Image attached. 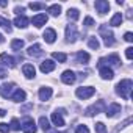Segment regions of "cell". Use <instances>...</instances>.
Here are the masks:
<instances>
[{"label":"cell","mask_w":133,"mask_h":133,"mask_svg":"<svg viewBox=\"0 0 133 133\" xmlns=\"http://www.w3.org/2000/svg\"><path fill=\"white\" fill-rule=\"evenodd\" d=\"M131 89H133V82L130 80V78H124V80H121L119 83H117V86H116V92L122 97V99H130V96H131Z\"/></svg>","instance_id":"obj_1"},{"label":"cell","mask_w":133,"mask_h":133,"mask_svg":"<svg viewBox=\"0 0 133 133\" xmlns=\"http://www.w3.org/2000/svg\"><path fill=\"white\" fill-rule=\"evenodd\" d=\"M121 24H122V14H121V13H116V14L111 17L110 25H111V27H119Z\"/></svg>","instance_id":"obj_24"},{"label":"cell","mask_w":133,"mask_h":133,"mask_svg":"<svg viewBox=\"0 0 133 133\" xmlns=\"http://www.w3.org/2000/svg\"><path fill=\"white\" fill-rule=\"evenodd\" d=\"M75 94H77L78 99H83V100H85V99L92 97V96L96 94V89H94L92 86H82V88H77Z\"/></svg>","instance_id":"obj_3"},{"label":"cell","mask_w":133,"mask_h":133,"mask_svg":"<svg viewBox=\"0 0 133 133\" xmlns=\"http://www.w3.org/2000/svg\"><path fill=\"white\" fill-rule=\"evenodd\" d=\"M10 128H13V130H16V131H17V130H21V124H19V121H17L16 117H14V119H11V127H10Z\"/></svg>","instance_id":"obj_34"},{"label":"cell","mask_w":133,"mask_h":133,"mask_svg":"<svg viewBox=\"0 0 133 133\" xmlns=\"http://www.w3.org/2000/svg\"><path fill=\"white\" fill-rule=\"evenodd\" d=\"M28 24H30V21H28L27 16H17V17L14 19V25H16L17 28H27Z\"/></svg>","instance_id":"obj_16"},{"label":"cell","mask_w":133,"mask_h":133,"mask_svg":"<svg viewBox=\"0 0 133 133\" xmlns=\"http://www.w3.org/2000/svg\"><path fill=\"white\" fill-rule=\"evenodd\" d=\"M61 80H63V83H66V85H72V83H75L77 77H75V74H74L72 71H64L63 75H61Z\"/></svg>","instance_id":"obj_11"},{"label":"cell","mask_w":133,"mask_h":133,"mask_svg":"<svg viewBox=\"0 0 133 133\" xmlns=\"http://www.w3.org/2000/svg\"><path fill=\"white\" fill-rule=\"evenodd\" d=\"M25 97H27V94H25V91H24V89H21V88H17V89L14 91V94L11 96V99H13L14 102H24V100H25Z\"/></svg>","instance_id":"obj_20"},{"label":"cell","mask_w":133,"mask_h":133,"mask_svg":"<svg viewBox=\"0 0 133 133\" xmlns=\"http://www.w3.org/2000/svg\"><path fill=\"white\" fill-rule=\"evenodd\" d=\"M6 75H8V72H6L3 68H0V78H5Z\"/></svg>","instance_id":"obj_41"},{"label":"cell","mask_w":133,"mask_h":133,"mask_svg":"<svg viewBox=\"0 0 133 133\" xmlns=\"http://www.w3.org/2000/svg\"><path fill=\"white\" fill-rule=\"evenodd\" d=\"M66 38H68L69 42H75L77 38H78V31H77V27L74 24H69L66 27Z\"/></svg>","instance_id":"obj_5"},{"label":"cell","mask_w":133,"mask_h":133,"mask_svg":"<svg viewBox=\"0 0 133 133\" xmlns=\"http://www.w3.org/2000/svg\"><path fill=\"white\" fill-rule=\"evenodd\" d=\"M0 27H3L8 33L11 31V22L8 19H5V17H0Z\"/></svg>","instance_id":"obj_31"},{"label":"cell","mask_w":133,"mask_h":133,"mask_svg":"<svg viewBox=\"0 0 133 133\" xmlns=\"http://www.w3.org/2000/svg\"><path fill=\"white\" fill-rule=\"evenodd\" d=\"M8 131H10V125L2 122V124H0V133H8Z\"/></svg>","instance_id":"obj_37"},{"label":"cell","mask_w":133,"mask_h":133,"mask_svg":"<svg viewBox=\"0 0 133 133\" xmlns=\"http://www.w3.org/2000/svg\"><path fill=\"white\" fill-rule=\"evenodd\" d=\"M50 97H52V88L44 86V88L39 89V99L41 100H49Z\"/></svg>","instance_id":"obj_22"},{"label":"cell","mask_w":133,"mask_h":133,"mask_svg":"<svg viewBox=\"0 0 133 133\" xmlns=\"http://www.w3.org/2000/svg\"><path fill=\"white\" fill-rule=\"evenodd\" d=\"M96 131H97V133H107V127H105L102 122H97V124H96Z\"/></svg>","instance_id":"obj_32"},{"label":"cell","mask_w":133,"mask_h":133,"mask_svg":"<svg viewBox=\"0 0 133 133\" xmlns=\"http://www.w3.org/2000/svg\"><path fill=\"white\" fill-rule=\"evenodd\" d=\"M42 53H44V50H42V47L39 45V44H33V45H30L28 47V55L30 56H42Z\"/></svg>","instance_id":"obj_15"},{"label":"cell","mask_w":133,"mask_h":133,"mask_svg":"<svg viewBox=\"0 0 133 133\" xmlns=\"http://www.w3.org/2000/svg\"><path fill=\"white\" fill-rule=\"evenodd\" d=\"M103 64H114V66H119V64H121V59H119V56L114 53V55H110V56H107V58H100L99 66L102 68Z\"/></svg>","instance_id":"obj_7"},{"label":"cell","mask_w":133,"mask_h":133,"mask_svg":"<svg viewBox=\"0 0 133 133\" xmlns=\"http://www.w3.org/2000/svg\"><path fill=\"white\" fill-rule=\"evenodd\" d=\"M125 55H127L128 59H131V58H133V47H127V49H125Z\"/></svg>","instance_id":"obj_38"},{"label":"cell","mask_w":133,"mask_h":133,"mask_svg":"<svg viewBox=\"0 0 133 133\" xmlns=\"http://www.w3.org/2000/svg\"><path fill=\"white\" fill-rule=\"evenodd\" d=\"M103 110H105V102H103V100H99L97 103H94V105H91L89 108H86L85 114H86V116H94V114L102 113Z\"/></svg>","instance_id":"obj_4"},{"label":"cell","mask_w":133,"mask_h":133,"mask_svg":"<svg viewBox=\"0 0 133 133\" xmlns=\"http://www.w3.org/2000/svg\"><path fill=\"white\" fill-rule=\"evenodd\" d=\"M88 45H89L92 50H97L100 44H99V41H97V38H96V36H91V38H89V41H88Z\"/></svg>","instance_id":"obj_30"},{"label":"cell","mask_w":133,"mask_h":133,"mask_svg":"<svg viewBox=\"0 0 133 133\" xmlns=\"http://www.w3.org/2000/svg\"><path fill=\"white\" fill-rule=\"evenodd\" d=\"M75 133H89V130H88L86 125H78V127L75 128Z\"/></svg>","instance_id":"obj_36"},{"label":"cell","mask_w":133,"mask_h":133,"mask_svg":"<svg viewBox=\"0 0 133 133\" xmlns=\"http://www.w3.org/2000/svg\"><path fill=\"white\" fill-rule=\"evenodd\" d=\"M13 91H16V85L14 83H5L2 88V97L3 99H10L13 96Z\"/></svg>","instance_id":"obj_9"},{"label":"cell","mask_w":133,"mask_h":133,"mask_svg":"<svg viewBox=\"0 0 133 133\" xmlns=\"http://www.w3.org/2000/svg\"><path fill=\"white\" fill-rule=\"evenodd\" d=\"M28 6H30L31 10H44V8H45V5H44V3H36V2L30 3Z\"/></svg>","instance_id":"obj_33"},{"label":"cell","mask_w":133,"mask_h":133,"mask_svg":"<svg viewBox=\"0 0 133 133\" xmlns=\"http://www.w3.org/2000/svg\"><path fill=\"white\" fill-rule=\"evenodd\" d=\"M75 58H77V63H82V64H86L89 61V55L86 52H77Z\"/></svg>","instance_id":"obj_23"},{"label":"cell","mask_w":133,"mask_h":133,"mask_svg":"<svg viewBox=\"0 0 133 133\" xmlns=\"http://www.w3.org/2000/svg\"><path fill=\"white\" fill-rule=\"evenodd\" d=\"M11 49L16 50V52H19L21 49H24V41L22 39H13L11 41Z\"/></svg>","instance_id":"obj_27"},{"label":"cell","mask_w":133,"mask_h":133,"mask_svg":"<svg viewBox=\"0 0 133 133\" xmlns=\"http://www.w3.org/2000/svg\"><path fill=\"white\" fill-rule=\"evenodd\" d=\"M5 114H6V111H5V110H0V117H3Z\"/></svg>","instance_id":"obj_42"},{"label":"cell","mask_w":133,"mask_h":133,"mask_svg":"<svg viewBox=\"0 0 133 133\" xmlns=\"http://www.w3.org/2000/svg\"><path fill=\"white\" fill-rule=\"evenodd\" d=\"M94 24H96V22H94V19H92V17H89V16H88V17H85V21H83V25H85V27H92Z\"/></svg>","instance_id":"obj_35"},{"label":"cell","mask_w":133,"mask_h":133,"mask_svg":"<svg viewBox=\"0 0 133 133\" xmlns=\"http://www.w3.org/2000/svg\"><path fill=\"white\" fill-rule=\"evenodd\" d=\"M39 125H41V128L44 130V131H47V130H50V124H49V119L47 117H39Z\"/></svg>","instance_id":"obj_28"},{"label":"cell","mask_w":133,"mask_h":133,"mask_svg":"<svg viewBox=\"0 0 133 133\" xmlns=\"http://www.w3.org/2000/svg\"><path fill=\"white\" fill-rule=\"evenodd\" d=\"M14 13H16V14L24 16V8H22V6H16V8H14Z\"/></svg>","instance_id":"obj_40"},{"label":"cell","mask_w":133,"mask_h":133,"mask_svg":"<svg viewBox=\"0 0 133 133\" xmlns=\"http://www.w3.org/2000/svg\"><path fill=\"white\" fill-rule=\"evenodd\" d=\"M68 16H69V19H72V21H77V19L80 17V13H78V10H75V8H69V11H68Z\"/></svg>","instance_id":"obj_29"},{"label":"cell","mask_w":133,"mask_h":133,"mask_svg":"<svg viewBox=\"0 0 133 133\" xmlns=\"http://www.w3.org/2000/svg\"><path fill=\"white\" fill-rule=\"evenodd\" d=\"M42 36H44V41H45V42L52 44V42H55V39H56V31H55L53 28H47Z\"/></svg>","instance_id":"obj_17"},{"label":"cell","mask_w":133,"mask_h":133,"mask_svg":"<svg viewBox=\"0 0 133 133\" xmlns=\"http://www.w3.org/2000/svg\"><path fill=\"white\" fill-rule=\"evenodd\" d=\"M117 113H121V105H119V103H116V102L110 103V105H108V108L105 110V114H107L108 117H114Z\"/></svg>","instance_id":"obj_10"},{"label":"cell","mask_w":133,"mask_h":133,"mask_svg":"<svg viewBox=\"0 0 133 133\" xmlns=\"http://www.w3.org/2000/svg\"><path fill=\"white\" fill-rule=\"evenodd\" d=\"M99 33L102 35L103 42H105V45H107V47L114 44V35H113V31H111L107 25H100V27H99Z\"/></svg>","instance_id":"obj_2"},{"label":"cell","mask_w":133,"mask_h":133,"mask_svg":"<svg viewBox=\"0 0 133 133\" xmlns=\"http://www.w3.org/2000/svg\"><path fill=\"white\" fill-rule=\"evenodd\" d=\"M96 10H97L100 14H105V13H108V10H110V3L107 2V0H97V2H96Z\"/></svg>","instance_id":"obj_14"},{"label":"cell","mask_w":133,"mask_h":133,"mask_svg":"<svg viewBox=\"0 0 133 133\" xmlns=\"http://www.w3.org/2000/svg\"><path fill=\"white\" fill-rule=\"evenodd\" d=\"M64 110H56L55 113H52V122L56 127H64V119H63Z\"/></svg>","instance_id":"obj_8"},{"label":"cell","mask_w":133,"mask_h":133,"mask_svg":"<svg viewBox=\"0 0 133 133\" xmlns=\"http://www.w3.org/2000/svg\"><path fill=\"white\" fill-rule=\"evenodd\" d=\"M55 63L52 61V59H44L42 63H41V72H44V74H49V72H52L53 69H55Z\"/></svg>","instance_id":"obj_13"},{"label":"cell","mask_w":133,"mask_h":133,"mask_svg":"<svg viewBox=\"0 0 133 133\" xmlns=\"http://www.w3.org/2000/svg\"><path fill=\"white\" fill-rule=\"evenodd\" d=\"M22 71H24V75H25L27 78H33L35 74H36V69H35V66H33V64H24Z\"/></svg>","instance_id":"obj_19"},{"label":"cell","mask_w":133,"mask_h":133,"mask_svg":"<svg viewBox=\"0 0 133 133\" xmlns=\"http://www.w3.org/2000/svg\"><path fill=\"white\" fill-rule=\"evenodd\" d=\"M47 14H36V16H33V19H31V22H33V25L35 27H38V28H41L42 25H45V22H47Z\"/></svg>","instance_id":"obj_12"},{"label":"cell","mask_w":133,"mask_h":133,"mask_svg":"<svg viewBox=\"0 0 133 133\" xmlns=\"http://www.w3.org/2000/svg\"><path fill=\"white\" fill-rule=\"evenodd\" d=\"M3 41H5V39H3V36H2V33H0V44H2Z\"/></svg>","instance_id":"obj_43"},{"label":"cell","mask_w":133,"mask_h":133,"mask_svg":"<svg viewBox=\"0 0 133 133\" xmlns=\"http://www.w3.org/2000/svg\"><path fill=\"white\" fill-rule=\"evenodd\" d=\"M100 77L103 80H111L114 77V72L108 68V66H102V68H100Z\"/></svg>","instance_id":"obj_18"},{"label":"cell","mask_w":133,"mask_h":133,"mask_svg":"<svg viewBox=\"0 0 133 133\" xmlns=\"http://www.w3.org/2000/svg\"><path fill=\"white\" fill-rule=\"evenodd\" d=\"M0 59H2L3 64L8 66V68H14V66H16V59H14L13 56H8L6 53H2V55H0Z\"/></svg>","instance_id":"obj_21"},{"label":"cell","mask_w":133,"mask_h":133,"mask_svg":"<svg viewBox=\"0 0 133 133\" xmlns=\"http://www.w3.org/2000/svg\"><path fill=\"white\" fill-rule=\"evenodd\" d=\"M52 56H53V59H56L58 63H66V59H68V55H66V53H61V52H53Z\"/></svg>","instance_id":"obj_25"},{"label":"cell","mask_w":133,"mask_h":133,"mask_svg":"<svg viewBox=\"0 0 133 133\" xmlns=\"http://www.w3.org/2000/svg\"><path fill=\"white\" fill-rule=\"evenodd\" d=\"M124 39H125L127 42H131V41H133V35H131L130 31H127V33H125V36H124Z\"/></svg>","instance_id":"obj_39"},{"label":"cell","mask_w":133,"mask_h":133,"mask_svg":"<svg viewBox=\"0 0 133 133\" xmlns=\"http://www.w3.org/2000/svg\"><path fill=\"white\" fill-rule=\"evenodd\" d=\"M21 127H22L24 133H36V130H38V128H36V124H35V121H33V119H30V117H27Z\"/></svg>","instance_id":"obj_6"},{"label":"cell","mask_w":133,"mask_h":133,"mask_svg":"<svg viewBox=\"0 0 133 133\" xmlns=\"http://www.w3.org/2000/svg\"><path fill=\"white\" fill-rule=\"evenodd\" d=\"M47 11H49L52 16H55V17H56V16H59V14H61V6H59V5H50V6L47 8Z\"/></svg>","instance_id":"obj_26"}]
</instances>
